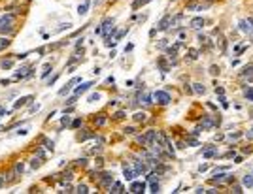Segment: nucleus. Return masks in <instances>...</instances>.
<instances>
[{"mask_svg":"<svg viewBox=\"0 0 253 194\" xmlns=\"http://www.w3.org/2000/svg\"><path fill=\"white\" fill-rule=\"evenodd\" d=\"M244 185H246V187H253V177H251V175H246V177H244Z\"/></svg>","mask_w":253,"mask_h":194,"instance_id":"a878e982","label":"nucleus"},{"mask_svg":"<svg viewBox=\"0 0 253 194\" xmlns=\"http://www.w3.org/2000/svg\"><path fill=\"white\" fill-rule=\"evenodd\" d=\"M115 117H117V119H123V117H125V111H117Z\"/></svg>","mask_w":253,"mask_h":194,"instance_id":"58836bf2","label":"nucleus"},{"mask_svg":"<svg viewBox=\"0 0 253 194\" xmlns=\"http://www.w3.org/2000/svg\"><path fill=\"white\" fill-rule=\"evenodd\" d=\"M8 43H9V40H8V38H4V40H2V42H0V51H2L4 47H6V45H8Z\"/></svg>","mask_w":253,"mask_h":194,"instance_id":"72a5a7b5","label":"nucleus"},{"mask_svg":"<svg viewBox=\"0 0 253 194\" xmlns=\"http://www.w3.org/2000/svg\"><path fill=\"white\" fill-rule=\"evenodd\" d=\"M146 190V183H132L128 192H144Z\"/></svg>","mask_w":253,"mask_h":194,"instance_id":"9d476101","label":"nucleus"},{"mask_svg":"<svg viewBox=\"0 0 253 194\" xmlns=\"http://www.w3.org/2000/svg\"><path fill=\"white\" fill-rule=\"evenodd\" d=\"M89 4H91V0H87L85 4H81V6L77 8V13H79V15H85V13H87V8H89Z\"/></svg>","mask_w":253,"mask_h":194,"instance_id":"dca6fc26","label":"nucleus"},{"mask_svg":"<svg viewBox=\"0 0 253 194\" xmlns=\"http://www.w3.org/2000/svg\"><path fill=\"white\" fill-rule=\"evenodd\" d=\"M123 132H125V134H134V132H136V128H134V126H125V128H123Z\"/></svg>","mask_w":253,"mask_h":194,"instance_id":"c756f323","label":"nucleus"},{"mask_svg":"<svg viewBox=\"0 0 253 194\" xmlns=\"http://www.w3.org/2000/svg\"><path fill=\"white\" fill-rule=\"evenodd\" d=\"M151 102H153V96H151V94H144V96H140V104H144V106H151Z\"/></svg>","mask_w":253,"mask_h":194,"instance_id":"4468645a","label":"nucleus"},{"mask_svg":"<svg viewBox=\"0 0 253 194\" xmlns=\"http://www.w3.org/2000/svg\"><path fill=\"white\" fill-rule=\"evenodd\" d=\"M23 170H25L23 162H17V164H15V170H13V173H15V175H17V173H23Z\"/></svg>","mask_w":253,"mask_h":194,"instance_id":"b1692460","label":"nucleus"},{"mask_svg":"<svg viewBox=\"0 0 253 194\" xmlns=\"http://www.w3.org/2000/svg\"><path fill=\"white\" fill-rule=\"evenodd\" d=\"M98 183H100V187H112V183H113V175L112 173H100L98 175Z\"/></svg>","mask_w":253,"mask_h":194,"instance_id":"7ed1b4c3","label":"nucleus"},{"mask_svg":"<svg viewBox=\"0 0 253 194\" xmlns=\"http://www.w3.org/2000/svg\"><path fill=\"white\" fill-rule=\"evenodd\" d=\"M215 125H219V122H217V121H214L211 117H206V119L202 121V126H200V128H204V130H210V128H214Z\"/></svg>","mask_w":253,"mask_h":194,"instance_id":"6e6552de","label":"nucleus"},{"mask_svg":"<svg viewBox=\"0 0 253 194\" xmlns=\"http://www.w3.org/2000/svg\"><path fill=\"white\" fill-rule=\"evenodd\" d=\"M246 138H247V140H253V128H251V130L246 134Z\"/></svg>","mask_w":253,"mask_h":194,"instance_id":"ea45409f","label":"nucleus"},{"mask_svg":"<svg viewBox=\"0 0 253 194\" xmlns=\"http://www.w3.org/2000/svg\"><path fill=\"white\" fill-rule=\"evenodd\" d=\"M242 77H246L247 81H253V66H246L244 72H242Z\"/></svg>","mask_w":253,"mask_h":194,"instance_id":"9b49d317","label":"nucleus"},{"mask_svg":"<svg viewBox=\"0 0 253 194\" xmlns=\"http://www.w3.org/2000/svg\"><path fill=\"white\" fill-rule=\"evenodd\" d=\"M240 30L242 32H253V19H247V21H240Z\"/></svg>","mask_w":253,"mask_h":194,"instance_id":"39448f33","label":"nucleus"},{"mask_svg":"<svg viewBox=\"0 0 253 194\" xmlns=\"http://www.w3.org/2000/svg\"><path fill=\"white\" fill-rule=\"evenodd\" d=\"M202 27H204V19H202V17H197V19H193V21H191V28L198 30V28H202Z\"/></svg>","mask_w":253,"mask_h":194,"instance_id":"f8f14e48","label":"nucleus"},{"mask_svg":"<svg viewBox=\"0 0 253 194\" xmlns=\"http://www.w3.org/2000/svg\"><path fill=\"white\" fill-rule=\"evenodd\" d=\"M244 94H246V98L249 100V102H253V89H251V87H247V89L244 90Z\"/></svg>","mask_w":253,"mask_h":194,"instance_id":"5701e85b","label":"nucleus"},{"mask_svg":"<svg viewBox=\"0 0 253 194\" xmlns=\"http://www.w3.org/2000/svg\"><path fill=\"white\" fill-rule=\"evenodd\" d=\"M211 74H219V68H217V66H211Z\"/></svg>","mask_w":253,"mask_h":194,"instance_id":"79ce46f5","label":"nucleus"},{"mask_svg":"<svg viewBox=\"0 0 253 194\" xmlns=\"http://www.w3.org/2000/svg\"><path fill=\"white\" fill-rule=\"evenodd\" d=\"M91 87H93V81H87V83H83V85H79V87H77V89H76V96H79V94H83V93H85V90H89V89H91Z\"/></svg>","mask_w":253,"mask_h":194,"instance_id":"1a4fd4ad","label":"nucleus"},{"mask_svg":"<svg viewBox=\"0 0 253 194\" xmlns=\"http://www.w3.org/2000/svg\"><path fill=\"white\" fill-rule=\"evenodd\" d=\"M76 192H79V194H87V192H89V188H87V185H83V183H81V185H77Z\"/></svg>","mask_w":253,"mask_h":194,"instance_id":"412c9836","label":"nucleus"},{"mask_svg":"<svg viewBox=\"0 0 253 194\" xmlns=\"http://www.w3.org/2000/svg\"><path fill=\"white\" fill-rule=\"evenodd\" d=\"M240 136H242V134H238V132H236V134H230V136H229V140H232V141H236V140H238V138H240Z\"/></svg>","mask_w":253,"mask_h":194,"instance_id":"c9c22d12","label":"nucleus"},{"mask_svg":"<svg viewBox=\"0 0 253 194\" xmlns=\"http://www.w3.org/2000/svg\"><path fill=\"white\" fill-rule=\"evenodd\" d=\"M193 89H195V93H197V94H204V93H206V87H204L202 83H195Z\"/></svg>","mask_w":253,"mask_h":194,"instance_id":"f3484780","label":"nucleus"},{"mask_svg":"<svg viewBox=\"0 0 253 194\" xmlns=\"http://www.w3.org/2000/svg\"><path fill=\"white\" fill-rule=\"evenodd\" d=\"M98 100H100V93H93L89 96V102H98Z\"/></svg>","mask_w":253,"mask_h":194,"instance_id":"bb28decb","label":"nucleus"},{"mask_svg":"<svg viewBox=\"0 0 253 194\" xmlns=\"http://www.w3.org/2000/svg\"><path fill=\"white\" fill-rule=\"evenodd\" d=\"M44 143H45V149H47V151H53V149H55V143H53V141L44 140Z\"/></svg>","mask_w":253,"mask_h":194,"instance_id":"cd10ccee","label":"nucleus"},{"mask_svg":"<svg viewBox=\"0 0 253 194\" xmlns=\"http://www.w3.org/2000/svg\"><path fill=\"white\" fill-rule=\"evenodd\" d=\"M232 179H234L232 175H227V173H221V172H219V173L215 172L214 177H211V181H214V183H229V181H232Z\"/></svg>","mask_w":253,"mask_h":194,"instance_id":"f03ea898","label":"nucleus"},{"mask_svg":"<svg viewBox=\"0 0 253 194\" xmlns=\"http://www.w3.org/2000/svg\"><path fill=\"white\" fill-rule=\"evenodd\" d=\"M32 100V96H23V98H19V102H15V106H13V109H19L21 106H25V104H28V102Z\"/></svg>","mask_w":253,"mask_h":194,"instance_id":"ddd939ff","label":"nucleus"},{"mask_svg":"<svg viewBox=\"0 0 253 194\" xmlns=\"http://www.w3.org/2000/svg\"><path fill=\"white\" fill-rule=\"evenodd\" d=\"M81 125H83V121H81V119H76L74 122H72V128H79Z\"/></svg>","mask_w":253,"mask_h":194,"instance_id":"7c9ffc66","label":"nucleus"},{"mask_svg":"<svg viewBox=\"0 0 253 194\" xmlns=\"http://www.w3.org/2000/svg\"><path fill=\"white\" fill-rule=\"evenodd\" d=\"M57 79H59V75H55V77H53V79H51V81H49V83H47V85L51 87V85H53V83H55V81H57Z\"/></svg>","mask_w":253,"mask_h":194,"instance_id":"37998d69","label":"nucleus"},{"mask_svg":"<svg viewBox=\"0 0 253 194\" xmlns=\"http://www.w3.org/2000/svg\"><path fill=\"white\" fill-rule=\"evenodd\" d=\"M170 23H172V17H170V15H164V17H163V21L159 23L157 30H168V28H170Z\"/></svg>","mask_w":253,"mask_h":194,"instance_id":"0eeeda50","label":"nucleus"},{"mask_svg":"<svg viewBox=\"0 0 253 194\" xmlns=\"http://www.w3.org/2000/svg\"><path fill=\"white\" fill-rule=\"evenodd\" d=\"M151 96H153V102H157V104H161V106L170 104V94L166 90H155Z\"/></svg>","mask_w":253,"mask_h":194,"instance_id":"f257e3e1","label":"nucleus"},{"mask_svg":"<svg viewBox=\"0 0 253 194\" xmlns=\"http://www.w3.org/2000/svg\"><path fill=\"white\" fill-rule=\"evenodd\" d=\"M232 192H236V194H240V192H244V190H242V187H238V185H234V187H232Z\"/></svg>","mask_w":253,"mask_h":194,"instance_id":"e433bc0d","label":"nucleus"},{"mask_svg":"<svg viewBox=\"0 0 253 194\" xmlns=\"http://www.w3.org/2000/svg\"><path fill=\"white\" fill-rule=\"evenodd\" d=\"M77 81H81V77H74V79H70V81H68V83H66V87H63V89H61V90H59V94H61V96H64L66 93H70V90H72V89H74V85L77 83Z\"/></svg>","mask_w":253,"mask_h":194,"instance_id":"20e7f679","label":"nucleus"},{"mask_svg":"<svg viewBox=\"0 0 253 194\" xmlns=\"http://www.w3.org/2000/svg\"><path fill=\"white\" fill-rule=\"evenodd\" d=\"M27 55H28V53H19V55H15V59H19V60H21V59H27Z\"/></svg>","mask_w":253,"mask_h":194,"instance_id":"4c0bfd02","label":"nucleus"},{"mask_svg":"<svg viewBox=\"0 0 253 194\" xmlns=\"http://www.w3.org/2000/svg\"><path fill=\"white\" fill-rule=\"evenodd\" d=\"M95 125H96V126L106 125V117H98V119H95Z\"/></svg>","mask_w":253,"mask_h":194,"instance_id":"c85d7f7f","label":"nucleus"},{"mask_svg":"<svg viewBox=\"0 0 253 194\" xmlns=\"http://www.w3.org/2000/svg\"><path fill=\"white\" fill-rule=\"evenodd\" d=\"M146 119H147V113H146V111H138V113H134V121H138V122L142 121V122H144Z\"/></svg>","mask_w":253,"mask_h":194,"instance_id":"2eb2a0df","label":"nucleus"},{"mask_svg":"<svg viewBox=\"0 0 253 194\" xmlns=\"http://www.w3.org/2000/svg\"><path fill=\"white\" fill-rule=\"evenodd\" d=\"M110 192H113V194H119V192H123V185H121V183H115L113 187H110Z\"/></svg>","mask_w":253,"mask_h":194,"instance_id":"a211bd4d","label":"nucleus"},{"mask_svg":"<svg viewBox=\"0 0 253 194\" xmlns=\"http://www.w3.org/2000/svg\"><path fill=\"white\" fill-rule=\"evenodd\" d=\"M159 183H151V192H159Z\"/></svg>","mask_w":253,"mask_h":194,"instance_id":"f704fd0d","label":"nucleus"},{"mask_svg":"<svg viewBox=\"0 0 253 194\" xmlns=\"http://www.w3.org/2000/svg\"><path fill=\"white\" fill-rule=\"evenodd\" d=\"M110 27H113V19H106V21L102 23V32H106Z\"/></svg>","mask_w":253,"mask_h":194,"instance_id":"aec40b11","label":"nucleus"},{"mask_svg":"<svg viewBox=\"0 0 253 194\" xmlns=\"http://www.w3.org/2000/svg\"><path fill=\"white\" fill-rule=\"evenodd\" d=\"M77 164H79V166H85L87 160H85V158H79V160H77Z\"/></svg>","mask_w":253,"mask_h":194,"instance_id":"a19ab883","label":"nucleus"},{"mask_svg":"<svg viewBox=\"0 0 253 194\" xmlns=\"http://www.w3.org/2000/svg\"><path fill=\"white\" fill-rule=\"evenodd\" d=\"M215 155H217L215 147H211V149H206V151H204V158H211V156H215Z\"/></svg>","mask_w":253,"mask_h":194,"instance_id":"6ab92c4d","label":"nucleus"},{"mask_svg":"<svg viewBox=\"0 0 253 194\" xmlns=\"http://www.w3.org/2000/svg\"><path fill=\"white\" fill-rule=\"evenodd\" d=\"M68 122H70V117L66 115V117H63V119H61V126H66Z\"/></svg>","mask_w":253,"mask_h":194,"instance_id":"473e14b6","label":"nucleus"},{"mask_svg":"<svg viewBox=\"0 0 253 194\" xmlns=\"http://www.w3.org/2000/svg\"><path fill=\"white\" fill-rule=\"evenodd\" d=\"M189 59H193V60H195V59H198V51L191 49V51H189Z\"/></svg>","mask_w":253,"mask_h":194,"instance_id":"2f4dec72","label":"nucleus"},{"mask_svg":"<svg viewBox=\"0 0 253 194\" xmlns=\"http://www.w3.org/2000/svg\"><path fill=\"white\" fill-rule=\"evenodd\" d=\"M0 66H2L4 70H6V68H12V66H13V60H2V62H0Z\"/></svg>","mask_w":253,"mask_h":194,"instance_id":"393cba45","label":"nucleus"},{"mask_svg":"<svg viewBox=\"0 0 253 194\" xmlns=\"http://www.w3.org/2000/svg\"><path fill=\"white\" fill-rule=\"evenodd\" d=\"M123 175H125V179H127V181H134V179L138 177V175H136V172H134L132 168H128V166L123 168Z\"/></svg>","mask_w":253,"mask_h":194,"instance_id":"423d86ee","label":"nucleus"},{"mask_svg":"<svg viewBox=\"0 0 253 194\" xmlns=\"http://www.w3.org/2000/svg\"><path fill=\"white\" fill-rule=\"evenodd\" d=\"M51 70H53V68H51V64L47 62V64L44 66V72H42V77H44V79H45V77H47V75H49V72H51Z\"/></svg>","mask_w":253,"mask_h":194,"instance_id":"4be33fe9","label":"nucleus"}]
</instances>
